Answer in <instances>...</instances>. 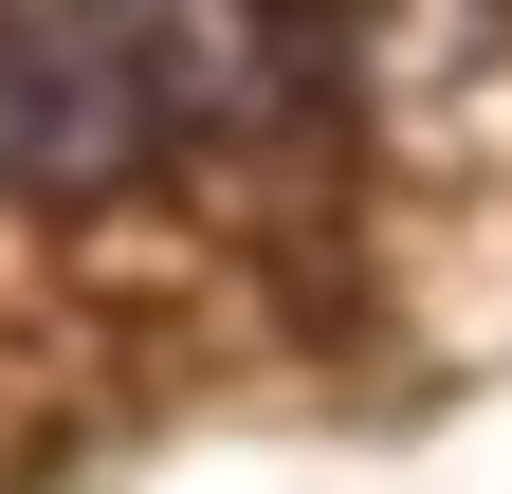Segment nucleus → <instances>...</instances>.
Masks as SVG:
<instances>
[{
    "label": "nucleus",
    "mask_w": 512,
    "mask_h": 494,
    "mask_svg": "<svg viewBox=\"0 0 512 494\" xmlns=\"http://www.w3.org/2000/svg\"><path fill=\"white\" fill-rule=\"evenodd\" d=\"M128 74H147V55H128L110 0H0V147L19 165H55V183L128 165V129H147Z\"/></svg>",
    "instance_id": "1"
}]
</instances>
